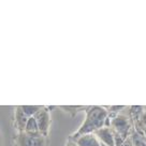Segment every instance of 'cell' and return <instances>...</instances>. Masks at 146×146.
Wrapping results in <instances>:
<instances>
[{
  "mask_svg": "<svg viewBox=\"0 0 146 146\" xmlns=\"http://www.w3.org/2000/svg\"><path fill=\"white\" fill-rule=\"evenodd\" d=\"M21 108H22V111L24 112V114L26 115L28 118L33 117L42 109V106H40V105H22Z\"/></svg>",
  "mask_w": 146,
  "mask_h": 146,
  "instance_id": "9c48e42d",
  "label": "cell"
},
{
  "mask_svg": "<svg viewBox=\"0 0 146 146\" xmlns=\"http://www.w3.org/2000/svg\"><path fill=\"white\" fill-rule=\"evenodd\" d=\"M143 108H144V113L146 114V105H145V106H143Z\"/></svg>",
  "mask_w": 146,
  "mask_h": 146,
  "instance_id": "4fadbf2b",
  "label": "cell"
},
{
  "mask_svg": "<svg viewBox=\"0 0 146 146\" xmlns=\"http://www.w3.org/2000/svg\"><path fill=\"white\" fill-rule=\"evenodd\" d=\"M69 146H76V145H75V144L73 143V144H70V145H69Z\"/></svg>",
  "mask_w": 146,
  "mask_h": 146,
  "instance_id": "5bb4252c",
  "label": "cell"
},
{
  "mask_svg": "<svg viewBox=\"0 0 146 146\" xmlns=\"http://www.w3.org/2000/svg\"><path fill=\"white\" fill-rule=\"evenodd\" d=\"M74 144L76 146H100V142L95 133H86L80 137H73Z\"/></svg>",
  "mask_w": 146,
  "mask_h": 146,
  "instance_id": "8992f818",
  "label": "cell"
},
{
  "mask_svg": "<svg viewBox=\"0 0 146 146\" xmlns=\"http://www.w3.org/2000/svg\"><path fill=\"white\" fill-rule=\"evenodd\" d=\"M17 146H45V137L41 133L19 132L16 137Z\"/></svg>",
  "mask_w": 146,
  "mask_h": 146,
  "instance_id": "3957f363",
  "label": "cell"
},
{
  "mask_svg": "<svg viewBox=\"0 0 146 146\" xmlns=\"http://www.w3.org/2000/svg\"><path fill=\"white\" fill-rule=\"evenodd\" d=\"M95 135L99 140L100 143L104 144L106 146H115L114 141V132L113 130L109 127H103L97 130L95 132Z\"/></svg>",
  "mask_w": 146,
  "mask_h": 146,
  "instance_id": "5b68a950",
  "label": "cell"
},
{
  "mask_svg": "<svg viewBox=\"0 0 146 146\" xmlns=\"http://www.w3.org/2000/svg\"><path fill=\"white\" fill-rule=\"evenodd\" d=\"M33 117H35L36 125H38L39 133H41L43 137H46V134L48 132V129H50V123L48 110L46 109V108H44V106H42V109Z\"/></svg>",
  "mask_w": 146,
  "mask_h": 146,
  "instance_id": "277c9868",
  "label": "cell"
},
{
  "mask_svg": "<svg viewBox=\"0 0 146 146\" xmlns=\"http://www.w3.org/2000/svg\"><path fill=\"white\" fill-rule=\"evenodd\" d=\"M27 120L28 117L24 114V112L22 111V108L17 106L16 111H15V125H16V128L19 130V132H23L25 130V126H26Z\"/></svg>",
  "mask_w": 146,
  "mask_h": 146,
  "instance_id": "52a82bcc",
  "label": "cell"
},
{
  "mask_svg": "<svg viewBox=\"0 0 146 146\" xmlns=\"http://www.w3.org/2000/svg\"><path fill=\"white\" fill-rule=\"evenodd\" d=\"M134 127L139 128V129L141 130L142 135H143V137H144L146 139V128H145V127H140V126H137V125H134Z\"/></svg>",
  "mask_w": 146,
  "mask_h": 146,
  "instance_id": "8fae6325",
  "label": "cell"
},
{
  "mask_svg": "<svg viewBox=\"0 0 146 146\" xmlns=\"http://www.w3.org/2000/svg\"><path fill=\"white\" fill-rule=\"evenodd\" d=\"M24 132L27 133H36L39 132V129H38V125H36V121L35 117H29L26 123V126H25V130Z\"/></svg>",
  "mask_w": 146,
  "mask_h": 146,
  "instance_id": "30bf717a",
  "label": "cell"
},
{
  "mask_svg": "<svg viewBox=\"0 0 146 146\" xmlns=\"http://www.w3.org/2000/svg\"><path fill=\"white\" fill-rule=\"evenodd\" d=\"M130 141L133 144V146H146V142L144 137L142 135L141 130L139 128L134 127V130L132 131V133L130 134Z\"/></svg>",
  "mask_w": 146,
  "mask_h": 146,
  "instance_id": "ba28073f",
  "label": "cell"
},
{
  "mask_svg": "<svg viewBox=\"0 0 146 146\" xmlns=\"http://www.w3.org/2000/svg\"><path fill=\"white\" fill-rule=\"evenodd\" d=\"M110 120H111L110 128L113 130V132L117 133L123 140H127L134 130L132 126L133 121L131 120L130 116H126L119 113L117 116H115L114 118L110 119Z\"/></svg>",
  "mask_w": 146,
  "mask_h": 146,
  "instance_id": "7a4b0ae2",
  "label": "cell"
},
{
  "mask_svg": "<svg viewBox=\"0 0 146 146\" xmlns=\"http://www.w3.org/2000/svg\"><path fill=\"white\" fill-rule=\"evenodd\" d=\"M108 118V110L103 106L94 105L86 111V117L82 126L73 134L72 137H76L86 133H95L97 130L104 127L105 119Z\"/></svg>",
  "mask_w": 146,
  "mask_h": 146,
  "instance_id": "6da1fadb",
  "label": "cell"
},
{
  "mask_svg": "<svg viewBox=\"0 0 146 146\" xmlns=\"http://www.w3.org/2000/svg\"><path fill=\"white\" fill-rule=\"evenodd\" d=\"M100 146H106V145H104V144H102V143H100Z\"/></svg>",
  "mask_w": 146,
  "mask_h": 146,
  "instance_id": "9a60e30c",
  "label": "cell"
},
{
  "mask_svg": "<svg viewBox=\"0 0 146 146\" xmlns=\"http://www.w3.org/2000/svg\"><path fill=\"white\" fill-rule=\"evenodd\" d=\"M121 146H133V144L131 143V141H130V139L128 137L127 140H125V142H123V144H121Z\"/></svg>",
  "mask_w": 146,
  "mask_h": 146,
  "instance_id": "7c38bea8",
  "label": "cell"
}]
</instances>
